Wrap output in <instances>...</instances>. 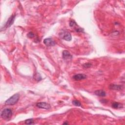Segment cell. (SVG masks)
I'll list each match as a JSON object with an SVG mask.
<instances>
[{
  "label": "cell",
  "instance_id": "obj_1",
  "mask_svg": "<svg viewBox=\"0 0 125 125\" xmlns=\"http://www.w3.org/2000/svg\"><path fill=\"white\" fill-rule=\"evenodd\" d=\"M19 99H20V95L18 93L15 94L5 102V104L7 105L15 104L18 103Z\"/></svg>",
  "mask_w": 125,
  "mask_h": 125
},
{
  "label": "cell",
  "instance_id": "obj_16",
  "mask_svg": "<svg viewBox=\"0 0 125 125\" xmlns=\"http://www.w3.org/2000/svg\"><path fill=\"white\" fill-rule=\"evenodd\" d=\"M91 65H92L91 63H89V62H87V63H84V64L83 65V67H84V68H89V67H90Z\"/></svg>",
  "mask_w": 125,
  "mask_h": 125
},
{
  "label": "cell",
  "instance_id": "obj_12",
  "mask_svg": "<svg viewBox=\"0 0 125 125\" xmlns=\"http://www.w3.org/2000/svg\"><path fill=\"white\" fill-rule=\"evenodd\" d=\"M112 106L114 108H121L123 107V104L118 102H114L112 104Z\"/></svg>",
  "mask_w": 125,
  "mask_h": 125
},
{
  "label": "cell",
  "instance_id": "obj_17",
  "mask_svg": "<svg viewBox=\"0 0 125 125\" xmlns=\"http://www.w3.org/2000/svg\"><path fill=\"white\" fill-rule=\"evenodd\" d=\"M63 124H68V123H63Z\"/></svg>",
  "mask_w": 125,
  "mask_h": 125
},
{
  "label": "cell",
  "instance_id": "obj_8",
  "mask_svg": "<svg viewBox=\"0 0 125 125\" xmlns=\"http://www.w3.org/2000/svg\"><path fill=\"white\" fill-rule=\"evenodd\" d=\"M72 78L76 81H80L86 79V76L84 74H77L74 75L72 77Z\"/></svg>",
  "mask_w": 125,
  "mask_h": 125
},
{
  "label": "cell",
  "instance_id": "obj_3",
  "mask_svg": "<svg viewBox=\"0 0 125 125\" xmlns=\"http://www.w3.org/2000/svg\"><path fill=\"white\" fill-rule=\"evenodd\" d=\"M59 36L62 39L66 41H70L72 39L70 33L67 31H61L59 34Z\"/></svg>",
  "mask_w": 125,
  "mask_h": 125
},
{
  "label": "cell",
  "instance_id": "obj_13",
  "mask_svg": "<svg viewBox=\"0 0 125 125\" xmlns=\"http://www.w3.org/2000/svg\"><path fill=\"white\" fill-rule=\"evenodd\" d=\"M72 104L73 105L77 106H80L81 105V102L77 100H74L72 101Z\"/></svg>",
  "mask_w": 125,
  "mask_h": 125
},
{
  "label": "cell",
  "instance_id": "obj_14",
  "mask_svg": "<svg viewBox=\"0 0 125 125\" xmlns=\"http://www.w3.org/2000/svg\"><path fill=\"white\" fill-rule=\"evenodd\" d=\"M34 123V121L33 119H28L25 121V124L26 125H31Z\"/></svg>",
  "mask_w": 125,
  "mask_h": 125
},
{
  "label": "cell",
  "instance_id": "obj_6",
  "mask_svg": "<svg viewBox=\"0 0 125 125\" xmlns=\"http://www.w3.org/2000/svg\"><path fill=\"white\" fill-rule=\"evenodd\" d=\"M15 15H12L11 16V17L8 19L7 21H6L5 25L4 26V27L5 28H8L9 27H10L13 23H14V20H15Z\"/></svg>",
  "mask_w": 125,
  "mask_h": 125
},
{
  "label": "cell",
  "instance_id": "obj_10",
  "mask_svg": "<svg viewBox=\"0 0 125 125\" xmlns=\"http://www.w3.org/2000/svg\"><path fill=\"white\" fill-rule=\"evenodd\" d=\"M109 89L111 90H120L122 89V86L121 85H118V84H111L109 85Z\"/></svg>",
  "mask_w": 125,
  "mask_h": 125
},
{
  "label": "cell",
  "instance_id": "obj_4",
  "mask_svg": "<svg viewBox=\"0 0 125 125\" xmlns=\"http://www.w3.org/2000/svg\"><path fill=\"white\" fill-rule=\"evenodd\" d=\"M36 106L40 108L45 109H49L51 108L50 105L45 102H40L36 104Z\"/></svg>",
  "mask_w": 125,
  "mask_h": 125
},
{
  "label": "cell",
  "instance_id": "obj_2",
  "mask_svg": "<svg viewBox=\"0 0 125 125\" xmlns=\"http://www.w3.org/2000/svg\"><path fill=\"white\" fill-rule=\"evenodd\" d=\"M13 112L11 109L10 108H5L1 112L0 116L2 118L4 119H9L12 116Z\"/></svg>",
  "mask_w": 125,
  "mask_h": 125
},
{
  "label": "cell",
  "instance_id": "obj_15",
  "mask_svg": "<svg viewBox=\"0 0 125 125\" xmlns=\"http://www.w3.org/2000/svg\"><path fill=\"white\" fill-rule=\"evenodd\" d=\"M35 35L32 32H30L29 33H28V34H27V37L29 38H33L34 37Z\"/></svg>",
  "mask_w": 125,
  "mask_h": 125
},
{
  "label": "cell",
  "instance_id": "obj_7",
  "mask_svg": "<svg viewBox=\"0 0 125 125\" xmlns=\"http://www.w3.org/2000/svg\"><path fill=\"white\" fill-rule=\"evenodd\" d=\"M69 26L71 27H75V30H76V32H82L83 30L82 28H81L80 27H79L77 23L73 20H71L69 22Z\"/></svg>",
  "mask_w": 125,
  "mask_h": 125
},
{
  "label": "cell",
  "instance_id": "obj_5",
  "mask_svg": "<svg viewBox=\"0 0 125 125\" xmlns=\"http://www.w3.org/2000/svg\"><path fill=\"white\" fill-rule=\"evenodd\" d=\"M44 44L47 46H52L56 44L55 42L51 38H46L43 40Z\"/></svg>",
  "mask_w": 125,
  "mask_h": 125
},
{
  "label": "cell",
  "instance_id": "obj_9",
  "mask_svg": "<svg viewBox=\"0 0 125 125\" xmlns=\"http://www.w3.org/2000/svg\"><path fill=\"white\" fill-rule=\"evenodd\" d=\"M62 58L64 60L68 61L71 60L72 56L67 50H64L62 52Z\"/></svg>",
  "mask_w": 125,
  "mask_h": 125
},
{
  "label": "cell",
  "instance_id": "obj_11",
  "mask_svg": "<svg viewBox=\"0 0 125 125\" xmlns=\"http://www.w3.org/2000/svg\"><path fill=\"white\" fill-rule=\"evenodd\" d=\"M94 94L100 97H104L106 96L105 92L103 90H97L94 92Z\"/></svg>",
  "mask_w": 125,
  "mask_h": 125
}]
</instances>
